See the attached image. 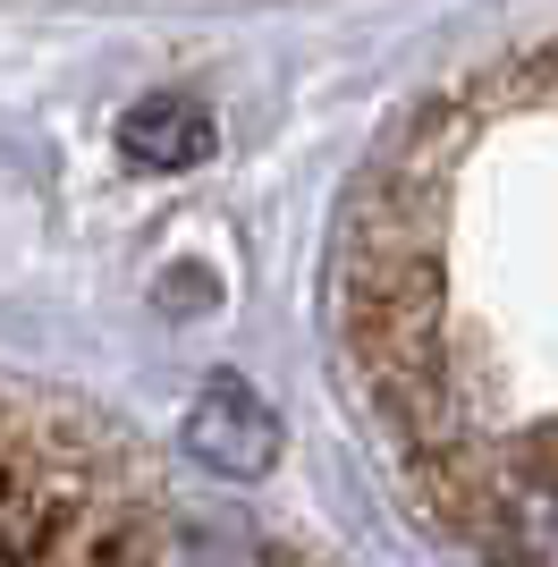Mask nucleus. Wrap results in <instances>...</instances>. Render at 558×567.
<instances>
[{
	"mask_svg": "<svg viewBox=\"0 0 558 567\" xmlns=\"http://www.w3.org/2000/svg\"><path fill=\"white\" fill-rule=\"evenodd\" d=\"M186 441H195V457H211V466H229V474H262L279 457V424L246 381H220V390L186 415Z\"/></svg>",
	"mask_w": 558,
	"mask_h": 567,
	"instance_id": "1",
	"label": "nucleus"
},
{
	"mask_svg": "<svg viewBox=\"0 0 558 567\" xmlns=\"http://www.w3.org/2000/svg\"><path fill=\"white\" fill-rule=\"evenodd\" d=\"M118 144H127V162H144V169H186V162L211 153V118H204V102H186V94H153V102L127 111Z\"/></svg>",
	"mask_w": 558,
	"mask_h": 567,
	"instance_id": "2",
	"label": "nucleus"
}]
</instances>
